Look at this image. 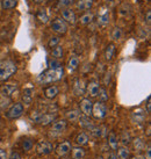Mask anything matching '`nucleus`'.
I'll return each mask as SVG.
<instances>
[{"label":"nucleus","instance_id":"f257e3e1","mask_svg":"<svg viewBox=\"0 0 151 159\" xmlns=\"http://www.w3.org/2000/svg\"><path fill=\"white\" fill-rule=\"evenodd\" d=\"M64 75V70L62 66L57 67V69H49V70L42 72L39 77H37V81L41 84H49L53 81H58L63 78Z\"/></svg>","mask_w":151,"mask_h":159},{"label":"nucleus","instance_id":"f03ea898","mask_svg":"<svg viewBox=\"0 0 151 159\" xmlns=\"http://www.w3.org/2000/svg\"><path fill=\"white\" fill-rule=\"evenodd\" d=\"M18 66L12 61H1L0 62V81L8 80L16 72Z\"/></svg>","mask_w":151,"mask_h":159},{"label":"nucleus","instance_id":"7ed1b4c3","mask_svg":"<svg viewBox=\"0 0 151 159\" xmlns=\"http://www.w3.org/2000/svg\"><path fill=\"white\" fill-rule=\"evenodd\" d=\"M23 111H25L23 103L18 102V103H14L13 106L7 111L6 116H7V119H9V120H15V119H19L20 116H22Z\"/></svg>","mask_w":151,"mask_h":159},{"label":"nucleus","instance_id":"20e7f679","mask_svg":"<svg viewBox=\"0 0 151 159\" xmlns=\"http://www.w3.org/2000/svg\"><path fill=\"white\" fill-rule=\"evenodd\" d=\"M92 115L97 120H102L106 117L107 115V107L106 105L101 101L93 102V109H92Z\"/></svg>","mask_w":151,"mask_h":159},{"label":"nucleus","instance_id":"39448f33","mask_svg":"<svg viewBox=\"0 0 151 159\" xmlns=\"http://www.w3.org/2000/svg\"><path fill=\"white\" fill-rule=\"evenodd\" d=\"M53 151V145L49 141H39L36 144V152L40 156H47Z\"/></svg>","mask_w":151,"mask_h":159},{"label":"nucleus","instance_id":"423d86ee","mask_svg":"<svg viewBox=\"0 0 151 159\" xmlns=\"http://www.w3.org/2000/svg\"><path fill=\"white\" fill-rule=\"evenodd\" d=\"M67 128V121L66 120H57L53 121V124L50 129V135H61Z\"/></svg>","mask_w":151,"mask_h":159},{"label":"nucleus","instance_id":"0eeeda50","mask_svg":"<svg viewBox=\"0 0 151 159\" xmlns=\"http://www.w3.org/2000/svg\"><path fill=\"white\" fill-rule=\"evenodd\" d=\"M51 29L57 34H65L67 31V25L64 20L56 18L53 19V21L51 22Z\"/></svg>","mask_w":151,"mask_h":159},{"label":"nucleus","instance_id":"6e6552de","mask_svg":"<svg viewBox=\"0 0 151 159\" xmlns=\"http://www.w3.org/2000/svg\"><path fill=\"white\" fill-rule=\"evenodd\" d=\"M56 119L55 114H40L34 117V122L41 125H48V124L53 123Z\"/></svg>","mask_w":151,"mask_h":159},{"label":"nucleus","instance_id":"1a4fd4ad","mask_svg":"<svg viewBox=\"0 0 151 159\" xmlns=\"http://www.w3.org/2000/svg\"><path fill=\"white\" fill-rule=\"evenodd\" d=\"M80 109H81V113L85 115V116H91L92 115V109H93V102L91 101V99H83L80 101Z\"/></svg>","mask_w":151,"mask_h":159},{"label":"nucleus","instance_id":"9d476101","mask_svg":"<svg viewBox=\"0 0 151 159\" xmlns=\"http://www.w3.org/2000/svg\"><path fill=\"white\" fill-rule=\"evenodd\" d=\"M72 149V145L71 143L69 141H64L62 143H59L56 148V152H57V155L59 157H63V156H66Z\"/></svg>","mask_w":151,"mask_h":159},{"label":"nucleus","instance_id":"9b49d317","mask_svg":"<svg viewBox=\"0 0 151 159\" xmlns=\"http://www.w3.org/2000/svg\"><path fill=\"white\" fill-rule=\"evenodd\" d=\"M62 18L65 22L70 23V25H75L76 21H77V18H76V13L70 8H65L62 11Z\"/></svg>","mask_w":151,"mask_h":159},{"label":"nucleus","instance_id":"f8f14e48","mask_svg":"<svg viewBox=\"0 0 151 159\" xmlns=\"http://www.w3.org/2000/svg\"><path fill=\"white\" fill-rule=\"evenodd\" d=\"M99 89H100V85H99L98 81H89V84L87 85V94H89V98H95L98 97Z\"/></svg>","mask_w":151,"mask_h":159},{"label":"nucleus","instance_id":"ddd939ff","mask_svg":"<svg viewBox=\"0 0 151 159\" xmlns=\"http://www.w3.org/2000/svg\"><path fill=\"white\" fill-rule=\"evenodd\" d=\"M16 89H18V85L16 84H6L1 87L0 92L2 94V97H11Z\"/></svg>","mask_w":151,"mask_h":159},{"label":"nucleus","instance_id":"4468645a","mask_svg":"<svg viewBox=\"0 0 151 159\" xmlns=\"http://www.w3.org/2000/svg\"><path fill=\"white\" fill-rule=\"evenodd\" d=\"M89 138L87 136V134L85 133H80L77 135V137L75 138V143L77 144V146H84L89 143Z\"/></svg>","mask_w":151,"mask_h":159},{"label":"nucleus","instance_id":"2eb2a0df","mask_svg":"<svg viewBox=\"0 0 151 159\" xmlns=\"http://www.w3.org/2000/svg\"><path fill=\"white\" fill-rule=\"evenodd\" d=\"M58 93H59V89H58L57 86H49V87H47V89H44L45 98H48V99H51V100L57 97Z\"/></svg>","mask_w":151,"mask_h":159},{"label":"nucleus","instance_id":"dca6fc26","mask_svg":"<svg viewBox=\"0 0 151 159\" xmlns=\"http://www.w3.org/2000/svg\"><path fill=\"white\" fill-rule=\"evenodd\" d=\"M79 66V58L77 57V56H71V57L69 58V62H67V70L73 72L75 70H77Z\"/></svg>","mask_w":151,"mask_h":159},{"label":"nucleus","instance_id":"f3484780","mask_svg":"<svg viewBox=\"0 0 151 159\" xmlns=\"http://www.w3.org/2000/svg\"><path fill=\"white\" fill-rule=\"evenodd\" d=\"M72 158L73 159H83L85 157V150L83 149V146H75L72 148Z\"/></svg>","mask_w":151,"mask_h":159},{"label":"nucleus","instance_id":"a211bd4d","mask_svg":"<svg viewBox=\"0 0 151 159\" xmlns=\"http://www.w3.org/2000/svg\"><path fill=\"white\" fill-rule=\"evenodd\" d=\"M108 145L113 151L117 150V148H119V139L114 133H111L108 136Z\"/></svg>","mask_w":151,"mask_h":159},{"label":"nucleus","instance_id":"6ab92c4d","mask_svg":"<svg viewBox=\"0 0 151 159\" xmlns=\"http://www.w3.org/2000/svg\"><path fill=\"white\" fill-rule=\"evenodd\" d=\"M91 133L93 135L94 137H103L105 135L107 134V129L106 127H103V125H100V127H93V128L91 129Z\"/></svg>","mask_w":151,"mask_h":159},{"label":"nucleus","instance_id":"aec40b11","mask_svg":"<svg viewBox=\"0 0 151 159\" xmlns=\"http://www.w3.org/2000/svg\"><path fill=\"white\" fill-rule=\"evenodd\" d=\"M93 6V0H79L77 2V8L80 11H87Z\"/></svg>","mask_w":151,"mask_h":159},{"label":"nucleus","instance_id":"412c9836","mask_svg":"<svg viewBox=\"0 0 151 159\" xmlns=\"http://www.w3.org/2000/svg\"><path fill=\"white\" fill-rule=\"evenodd\" d=\"M80 121V125L83 127V128H86V129H91L93 128V122L89 120V116H85V115H83V116H79V119H78Z\"/></svg>","mask_w":151,"mask_h":159},{"label":"nucleus","instance_id":"4be33fe9","mask_svg":"<svg viewBox=\"0 0 151 159\" xmlns=\"http://www.w3.org/2000/svg\"><path fill=\"white\" fill-rule=\"evenodd\" d=\"M117 159H129L130 157V152L129 149L126 146H119L117 148Z\"/></svg>","mask_w":151,"mask_h":159},{"label":"nucleus","instance_id":"5701e85b","mask_svg":"<svg viewBox=\"0 0 151 159\" xmlns=\"http://www.w3.org/2000/svg\"><path fill=\"white\" fill-rule=\"evenodd\" d=\"M144 119H145V113L142 109H137L133 113V120L136 122V123H142L144 122Z\"/></svg>","mask_w":151,"mask_h":159},{"label":"nucleus","instance_id":"b1692460","mask_svg":"<svg viewBox=\"0 0 151 159\" xmlns=\"http://www.w3.org/2000/svg\"><path fill=\"white\" fill-rule=\"evenodd\" d=\"M33 93H34V89H26L25 91H23V95H22L23 103L30 105L31 100H33V98H31V94H33Z\"/></svg>","mask_w":151,"mask_h":159},{"label":"nucleus","instance_id":"393cba45","mask_svg":"<svg viewBox=\"0 0 151 159\" xmlns=\"http://www.w3.org/2000/svg\"><path fill=\"white\" fill-rule=\"evenodd\" d=\"M18 5V0H1V8L12 9L15 8Z\"/></svg>","mask_w":151,"mask_h":159},{"label":"nucleus","instance_id":"a878e982","mask_svg":"<svg viewBox=\"0 0 151 159\" xmlns=\"http://www.w3.org/2000/svg\"><path fill=\"white\" fill-rule=\"evenodd\" d=\"M114 53H115V45L109 44L105 51V58L107 61H112V58L114 57Z\"/></svg>","mask_w":151,"mask_h":159},{"label":"nucleus","instance_id":"bb28decb","mask_svg":"<svg viewBox=\"0 0 151 159\" xmlns=\"http://www.w3.org/2000/svg\"><path fill=\"white\" fill-rule=\"evenodd\" d=\"M53 56L55 58H57V59H61L63 57V53H64V50H63V47L62 45H57V47H55L53 49Z\"/></svg>","mask_w":151,"mask_h":159},{"label":"nucleus","instance_id":"cd10ccee","mask_svg":"<svg viewBox=\"0 0 151 159\" xmlns=\"http://www.w3.org/2000/svg\"><path fill=\"white\" fill-rule=\"evenodd\" d=\"M93 18L94 16L92 13H86L80 18V23L81 25H89V23H91L93 21Z\"/></svg>","mask_w":151,"mask_h":159},{"label":"nucleus","instance_id":"c85d7f7f","mask_svg":"<svg viewBox=\"0 0 151 159\" xmlns=\"http://www.w3.org/2000/svg\"><path fill=\"white\" fill-rule=\"evenodd\" d=\"M79 116H80V114L78 111H67L66 120L67 121H76V120L79 119Z\"/></svg>","mask_w":151,"mask_h":159},{"label":"nucleus","instance_id":"c756f323","mask_svg":"<svg viewBox=\"0 0 151 159\" xmlns=\"http://www.w3.org/2000/svg\"><path fill=\"white\" fill-rule=\"evenodd\" d=\"M21 146H22V149L25 151H29L31 150V148H33V141L29 139V138H26V139H23L22 143H21Z\"/></svg>","mask_w":151,"mask_h":159},{"label":"nucleus","instance_id":"7c9ffc66","mask_svg":"<svg viewBox=\"0 0 151 159\" xmlns=\"http://www.w3.org/2000/svg\"><path fill=\"white\" fill-rule=\"evenodd\" d=\"M98 97H99V100L101 102H105L108 100V94H107V91L105 89H101L100 87V89H99V93H98Z\"/></svg>","mask_w":151,"mask_h":159},{"label":"nucleus","instance_id":"2f4dec72","mask_svg":"<svg viewBox=\"0 0 151 159\" xmlns=\"http://www.w3.org/2000/svg\"><path fill=\"white\" fill-rule=\"evenodd\" d=\"M98 22H99V25H101V26H106L107 23L109 22V14L105 13V14H102V15H100Z\"/></svg>","mask_w":151,"mask_h":159},{"label":"nucleus","instance_id":"473e14b6","mask_svg":"<svg viewBox=\"0 0 151 159\" xmlns=\"http://www.w3.org/2000/svg\"><path fill=\"white\" fill-rule=\"evenodd\" d=\"M37 18L40 19V21L43 23H47L48 22V20H49V18H48V15H47L44 9H42V11H40V12L37 13Z\"/></svg>","mask_w":151,"mask_h":159},{"label":"nucleus","instance_id":"72a5a7b5","mask_svg":"<svg viewBox=\"0 0 151 159\" xmlns=\"http://www.w3.org/2000/svg\"><path fill=\"white\" fill-rule=\"evenodd\" d=\"M73 1H75V0H58L57 6L59 7V8H65V7L71 6Z\"/></svg>","mask_w":151,"mask_h":159},{"label":"nucleus","instance_id":"f704fd0d","mask_svg":"<svg viewBox=\"0 0 151 159\" xmlns=\"http://www.w3.org/2000/svg\"><path fill=\"white\" fill-rule=\"evenodd\" d=\"M121 37H122V30H121L120 28H115L114 30H113V33H112V39L113 40H120Z\"/></svg>","mask_w":151,"mask_h":159},{"label":"nucleus","instance_id":"c9c22d12","mask_svg":"<svg viewBox=\"0 0 151 159\" xmlns=\"http://www.w3.org/2000/svg\"><path fill=\"white\" fill-rule=\"evenodd\" d=\"M58 43H59V37L53 36V37H51L49 40V42H48V47L53 49V48H55V47H57Z\"/></svg>","mask_w":151,"mask_h":159},{"label":"nucleus","instance_id":"e433bc0d","mask_svg":"<svg viewBox=\"0 0 151 159\" xmlns=\"http://www.w3.org/2000/svg\"><path fill=\"white\" fill-rule=\"evenodd\" d=\"M147 113L148 114L151 113V97L150 95H149L147 99Z\"/></svg>","mask_w":151,"mask_h":159},{"label":"nucleus","instance_id":"4c0bfd02","mask_svg":"<svg viewBox=\"0 0 151 159\" xmlns=\"http://www.w3.org/2000/svg\"><path fill=\"white\" fill-rule=\"evenodd\" d=\"M145 159H151V146L150 143L147 145V157H144Z\"/></svg>","mask_w":151,"mask_h":159},{"label":"nucleus","instance_id":"58836bf2","mask_svg":"<svg viewBox=\"0 0 151 159\" xmlns=\"http://www.w3.org/2000/svg\"><path fill=\"white\" fill-rule=\"evenodd\" d=\"M9 159H21V156L19 155L18 152H12L9 156Z\"/></svg>","mask_w":151,"mask_h":159},{"label":"nucleus","instance_id":"ea45409f","mask_svg":"<svg viewBox=\"0 0 151 159\" xmlns=\"http://www.w3.org/2000/svg\"><path fill=\"white\" fill-rule=\"evenodd\" d=\"M0 159H7V153L2 149H0Z\"/></svg>","mask_w":151,"mask_h":159},{"label":"nucleus","instance_id":"a19ab883","mask_svg":"<svg viewBox=\"0 0 151 159\" xmlns=\"http://www.w3.org/2000/svg\"><path fill=\"white\" fill-rule=\"evenodd\" d=\"M108 159H117V156H116V153H114V152H111L109 156H108Z\"/></svg>","mask_w":151,"mask_h":159},{"label":"nucleus","instance_id":"79ce46f5","mask_svg":"<svg viewBox=\"0 0 151 159\" xmlns=\"http://www.w3.org/2000/svg\"><path fill=\"white\" fill-rule=\"evenodd\" d=\"M150 21H151V12H150V11H148V13H147V22L150 23Z\"/></svg>","mask_w":151,"mask_h":159},{"label":"nucleus","instance_id":"37998d69","mask_svg":"<svg viewBox=\"0 0 151 159\" xmlns=\"http://www.w3.org/2000/svg\"><path fill=\"white\" fill-rule=\"evenodd\" d=\"M131 159H145L144 157H142V156H134Z\"/></svg>","mask_w":151,"mask_h":159},{"label":"nucleus","instance_id":"c03bdc74","mask_svg":"<svg viewBox=\"0 0 151 159\" xmlns=\"http://www.w3.org/2000/svg\"><path fill=\"white\" fill-rule=\"evenodd\" d=\"M35 2H37V4H42V2H45V0H34Z\"/></svg>","mask_w":151,"mask_h":159},{"label":"nucleus","instance_id":"a18cd8bd","mask_svg":"<svg viewBox=\"0 0 151 159\" xmlns=\"http://www.w3.org/2000/svg\"><path fill=\"white\" fill-rule=\"evenodd\" d=\"M97 159H103V158H102V157H98Z\"/></svg>","mask_w":151,"mask_h":159}]
</instances>
